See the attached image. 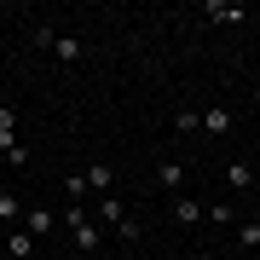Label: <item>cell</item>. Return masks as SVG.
<instances>
[{
	"mask_svg": "<svg viewBox=\"0 0 260 260\" xmlns=\"http://www.w3.org/2000/svg\"><path fill=\"white\" fill-rule=\"evenodd\" d=\"M203 214H208V220H214V225H232V220H237V208H232V203H208Z\"/></svg>",
	"mask_w": 260,
	"mask_h": 260,
	"instance_id": "16",
	"label": "cell"
},
{
	"mask_svg": "<svg viewBox=\"0 0 260 260\" xmlns=\"http://www.w3.org/2000/svg\"><path fill=\"white\" fill-rule=\"evenodd\" d=\"M99 220H104V225H110V232H116V225L127 220V208H121L116 197H99Z\"/></svg>",
	"mask_w": 260,
	"mask_h": 260,
	"instance_id": "8",
	"label": "cell"
},
{
	"mask_svg": "<svg viewBox=\"0 0 260 260\" xmlns=\"http://www.w3.org/2000/svg\"><path fill=\"white\" fill-rule=\"evenodd\" d=\"M58 58H64V64H75V58H81V41H75V35H58V47H52Z\"/></svg>",
	"mask_w": 260,
	"mask_h": 260,
	"instance_id": "15",
	"label": "cell"
},
{
	"mask_svg": "<svg viewBox=\"0 0 260 260\" xmlns=\"http://www.w3.org/2000/svg\"><path fill=\"white\" fill-rule=\"evenodd\" d=\"M6 254H12V260H29V232H23V225L6 237Z\"/></svg>",
	"mask_w": 260,
	"mask_h": 260,
	"instance_id": "13",
	"label": "cell"
},
{
	"mask_svg": "<svg viewBox=\"0 0 260 260\" xmlns=\"http://www.w3.org/2000/svg\"><path fill=\"white\" fill-rule=\"evenodd\" d=\"M29 41H35V47H47V52H52V47H58V29H52V23H35V29H29Z\"/></svg>",
	"mask_w": 260,
	"mask_h": 260,
	"instance_id": "14",
	"label": "cell"
},
{
	"mask_svg": "<svg viewBox=\"0 0 260 260\" xmlns=\"http://www.w3.org/2000/svg\"><path fill=\"white\" fill-rule=\"evenodd\" d=\"M191 260H220V254H208V249H197V254H191Z\"/></svg>",
	"mask_w": 260,
	"mask_h": 260,
	"instance_id": "19",
	"label": "cell"
},
{
	"mask_svg": "<svg viewBox=\"0 0 260 260\" xmlns=\"http://www.w3.org/2000/svg\"><path fill=\"white\" fill-rule=\"evenodd\" d=\"M64 197H70V203H81V197H93V191H87L81 174H70V179H64Z\"/></svg>",
	"mask_w": 260,
	"mask_h": 260,
	"instance_id": "18",
	"label": "cell"
},
{
	"mask_svg": "<svg viewBox=\"0 0 260 260\" xmlns=\"http://www.w3.org/2000/svg\"><path fill=\"white\" fill-rule=\"evenodd\" d=\"M225 185H232V191H249V185H254V168L243 162V156H237V162H225Z\"/></svg>",
	"mask_w": 260,
	"mask_h": 260,
	"instance_id": "5",
	"label": "cell"
},
{
	"mask_svg": "<svg viewBox=\"0 0 260 260\" xmlns=\"http://www.w3.org/2000/svg\"><path fill=\"white\" fill-rule=\"evenodd\" d=\"M203 12H208L214 23H243V6H237V0H208Z\"/></svg>",
	"mask_w": 260,
	"mask_h": 260,
	"instance_id": "4",
	"label": "cell"
},
{
	"mask_svg": "<svg viewBox=\"0 0 260 260\" xmlns=\"http://www.w3.org/2000/svg\"><path fill=\"white\" fill-rule=\"evenodd\" d=\"M52 225H58V214H52V208H29V214H23V232H29V237H47Z\"/></svg>",
	"mask_w": 260,
	"mask_h": 260,
	"instance_id": "3",
	"label": "cell"
},
{
	"mask_svg": "<svg viewBox=\"0 0 260 260\" xmlns=\"http://www.w3.org/2000/svg\"><path fill=\"white\" fill-rule=\"evenodd\" d=\"M0 156L6 162H23L29 150L18 145V110H12V104H0Z\"/></svg>",
	"mask_w": 260,
	"mask_h": 260,
	"instance_id": "2",
	"label": "cell"
},
{
	"mask_svg": "<svg viewBox=\"0 0 260 260\" xmlns=\"http://www.w3.org/2000/svg\"><path fill=\"white\" fill-rule=\"evenodd\" d=\"M0 220H12V225H18V220H23V197L0 191Z\"/></svg>",
	"mask_w": 260,
	"mask_h": 260,
	"instance_id": "11",
	"label": "cell"
},
{
	"mask_svg": "<svg viewBox=\"0 0 260 260\" xmlns=\"http://www.w3.org/2000/svg\"><path fill=\"white\" fill-rule=\"evenodd\" d=\"M237 243L243 249H260V220H237Z\"/></svg>",
	"mask_w": 260,
	"mask_h": 260,
	"instance_id": "12",
	"label": "cell"
},
{
	"mask_svg": "<svg viewBox=\"0 0 260 260\" xmlns=\"http://www.w3.org/2000/svg\"><path fill=\"white\" fill-rule=\"evenodd\" d=\"M174 127H179V133H197V127H203V110H179Z\"/></svg>",
	"mask_w": 260,
	"mask_h": 260,
	"instance_id": "17",
	"label": "cell"
},
{
	"mask_svg": "<svg viewBox=\"0 0 260 260\" xmlns=\"http://www.w3.org/2000/svg\"><path fill=\"white\" fill-rule=\"evenodd\" d=\"M127 260H145V254H139V249H133V254H127Z\"/></svg>",
	"mask_w": 260,
	"mask_h": 260,
	"instance_id": "20",
	"label": "cell"
},
{
	"mask_svg": "<svg viewBox=\"0 0 260 260\" xmlns=\"http://www.w3.org/2000/svg\"><path fill=\"white\" fill-rule=\"evenodd\" d=\"M64 225H70V232H75V249H99V225L93 220H87V203H70V214H64Z\"/></svg>",
	"mask_w": 260,
	"mask_h": 260,
	"instance_id": "1",
	"label": "cell"
},
{
	"mask_svg": "<svg viewBox=\"0 0 260 260\" xmlns=\"http://www.w3.org/2000/svg\"><path fill=\"white\" fill-rule=\"evenodd\" d=\"M156 179H162L174 197H185V168H179V162H162V168H156Z\"/></svg>",
	"mask_w": 260,
	"mask_h": 260,
	"instance_id": "7",
	"label": "cell"
},
{
	"mask_svg": "<svg viewBox=\"0 0 260 260\" xmlns=\"http://www.w3.org/2000/svg\"><path fill=\"white\" fill-rule=\"evenodd\" d=\"M81 179H87V191H99V197H104V191H110V179H116V168H110V162H93Z\"/></svg>",
	"mask_w": 260,
	"mask_h": 260,
	"instance_id": "6",
	"label": "cell"
},
{
	"mask_svg": "<svg viewBox=\"0 0 260 260\" xmlns=\"http://www.w3.org/2000/svg\"><path fill=\"white\" fill-rule=\"evenodd\" d=\"M203 133H214V139L232 133V110H203Z\"/></svg>",
	"mask_w": 260,
	"mask_h": 260,
	"instance_id": "10",
	"label": "cell"
},
{
	"mask_svg": "<svg viewBox=\"0 0 260 260\" xmlns=\"http://www.w3.org/2000/svg\"><path fill=\"white\" fill-rule=\"evenodd\" d=\"M174 220H179V225H197V220H203V203H191V197H174Z\"/></svg>",
	"mask_w": 260,
	"mask_h": 260,
	"instance_id": "9",
	"label": "cell"
}]
</instances>
